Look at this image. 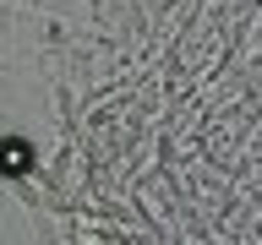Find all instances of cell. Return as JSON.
I'll return each instance as SVG.
<instances>
[{"label": "cell", "mask_w": 262, "mask_h": 245, "mask_svg": "<svg viewBox=\"0 0 262 245\" xmlns=\"http://www.w3.org/2000/svg\"><path fill=\"white\" fill-rule=\"evenodd\" d=\"M0 163H6V169H22V163H28V147H22V142H6V147H0Z\"/></svg>", "instance_id": "cell-1"}]
</instances>
